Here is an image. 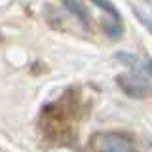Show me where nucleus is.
Masks as SVG:
<instances>
[{"mask_svg": "<svg viewBox=\"0 0 152 152\" xmlns=\"http://www.w3.org/2000/svg\"><path fill=\"white\" fill-rule=\"evenodd\" d=\"M89 145L97 152H135V142H133L131 137L116 131L95 133Z\"/></svg>", "mask_w": 152, "mask_h": 152, "instance_id": "f257e3e1", "label": "nucleus"}, {"mask_svg": "<svg viewBox=\"0 0 152 152\" xmlns=\"http://www.w3.org/2000/svg\"><path fill=\"white\" fill-rule=\"evenodd\" d=\"M116 84L122 88V91L126 95H129L133 99H142L150 93V88L141 76L137 74H118L116 76Z\"/></svg>", "mask_w": 152, "mask_h": 152, "instance_id": "f03ea898", "label": "nucleus"}, {"mask_svg": "<svg viewBox=\"0 0 152 152\" xmlns=\"http://www.w3.org/2000/svg\"><path fill=\"white\" fill-rule=\"evenodd\" d=\"M63 4L70 13H74V15L84 23V25H89V15H88V12H86V8L82 6L80 0H63Z\"/></svg>", "mask_w": 152, "mask_h": 152, "instance_id": "7ed1b4c3", "label": "nucleus"}, {"mask_svg": "<svg viewBox=\"0 0 152 152\" xmlns=\"http://www.w3.org/2000/svg\"><path fill=\"white\" fill-rule=\"evenodd\" d=\"M91 2L95 4V6H99V8H101L104 13H108V17L112 19V23H114V25L122 27V17H120V13L116 12V8H114L112 4L108 2V0H91Z\"/></svg>", "mask_w": 152, "mask_h": 152, "instance_id": "20e7f679", "label": "nucleus"}]
</instances>
